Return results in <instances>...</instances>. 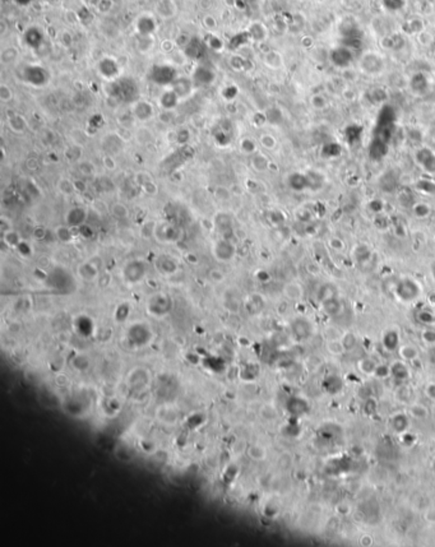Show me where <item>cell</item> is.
<instances>
[{
    "mask_svg": "<svg viewBox=\"0 0 435 547\" xmlns=\"http://www.w3.org/2000/svg\"><path fill=\"white\" fill-rule=\"evenodd\" d=\"M360 71L367 75H379L386 68V61L381 54L375 51H367L362 54L359 61Z\"/></svg>",
    "mask_w": 435,
    "mask_h": 547,
    "instance_id": "cell-1",
    "label": "cell"
},
{
    "mask_svg": "<svg viewBox=\"0 0 435 547\" xmlns=\"http://www.w3.org/2000/svg\"><path fill=\"white\" fill-rule=\"evenodd\" d=\"M145 272H147V267H145V262L138 261V259L130 261L129 263H126L125 265H124V268H122V276H124V280H125L128 284H132V285L139 284V282L145 278Z\"/></svg>",
    "mask_w": 435,
    "mask_h": 547,
    "instance_id": "cell-2",
    "label": "cell"
},
{
    "mask_svg": "<svg viewBox=\"0 0 435 547\" xmlns=\"http://www.w3.org/2000/svg\"><path fill=\"white\" fill-rule=\"evenodd\" d=\"M352 60H354V51L345 45L336 46L329 51V61L336 68H339V69L348 68L352 64Z\"/></svg>",
    "mask_w": 435,
    "mask_h": 547,
    "instance_id": "cell-3",
    "label": "cell"
},
{
    "mask_svg": "<svg viewBox=\"0 0 435 547\" xmlns=\"http://www.w3.org/2000/svg\"><path fill=\"white\" fill-rule=\"evenodd\" d=\"M415 161L424 172L435 175V151L430 147H420L415 152Z\"/></svg>",
    "mask_w": 435,
    "mask_h": 547,
    "instance_id": "cell-4",
    "label": "cell"
},
{
    "mask_svg": "<svg viewBox=\"0 0 435 547\" xmlns=\"http://www.w3.org/2000/svg\"><path fill=\"white\" fill-rule=\"evenodd\" d=\"M212 254L218 262L229 263V262H231L235 258L236 248L235 245L232 244L230 240L221 238V240H217L212 245Z\"/></svg>",
    "mask_w": 435,
    "mask_h": 547,
    "instance_id": "cell-5",
    "label": "cell"
},
{
    "mask_svg": "<svg viewBox=\"0 0 435 547\" xmlns=\"http://www.w3.org/2000/svg\"><path fill=\"white\" fill-rule=\"evenodd\" d=\"M132 116L134 119H137L138 121H149L151 119H153L155 116V107L149 101L147 100H138L134 101L132 103Z\"/></svg>",
    "mask_w": 435,
    "mask_h": 547,
    "instance_id": "cell-6",
    "label": "cell"
},
{
    "mask_svg": "<svg viewBox=\"0 0 435 547\" xmlns=\"http://www.w3.org/2000/svg\"><path fill=\"white\" fill-rule=\"evenodd\" d=\"M183 236V232L176 226L165 223V225L156 226L155 238L161 242H177Z\"/></svg>",
    "mask_w": 435,
    "mask_h": 547,
    "instance_id": "cell-7",
    "label": "cell"
},
{
    "mask_svg": "<svg viewBox=\"0 0 435 547\" xmlns=\"http://www.w3.org/2000/svg\"><path fill=\"white\" fill-rule=\"evenodd\" d=\"M88 218V210L86 207L74 206L69 208L65 213V223L72 229H79L86 223Z\"/></svg>",
    "mask_w": 435,
    "mask_h": 547,
    "instance_id": "cell-8",
    "label": "cell"
},
{
    "mask_svg": "<svg viewBox=\"0 0 435 547\" xmlns=\"http://www.w3.org/2000/svg\"><path fill=\"white\" fill-rule=\"evenodd\" d=\"M176 71L170 65H160L155 67L151 71V79L157 84L171 86V83L176 79Z\"/></svg>",
    "mask_w": 435,
    "mask_h": 547,
    "instance_id": "cell-9",
    "label": "cell"
},
{
    "mask_svg": "<svg viewBox=\"0 0 435 547\" xmlns=\"http://www.w3.org/2000/svg\"><path fill=\"white\" fill-rule=\"evenodd\" d=\"M148 309L152 315L162 316L171 309V301L166 295H155L148 303Z\"/></svg>",
    "mask_w": 435,
    "mask_h": 547,
    "instance_id": "cell-10",
    "label": "cell"
},
{
    "mask_svg": "<svg viewBox=\"0 0 435 547\" xmlns=\"http://www.w3.org/2000/svg\"><path fill=\"white\" fill-rule=\"evenodd\" d=\"M194 81L188 77H176L172 83H171L170 88L175 91V94L180 97V100L187 98L192 95L194 90Z\"/></svg>",
    "mask_w": 435,
    "mask_h": 547,
    "instance_id": "cell-11",
    "label": "cell"
},
{
    "mask_svg": "<svg viewBox=\"0 0 435 547\" xmlns=\"http://www.w3.org/2000/svg\"><path fill=\"white\" fill-rule=\"evenodd\" d=\"M98 71L105 79H115L119 75L120 68L115 60L110 58H105L98 63Z\"/></svg>",
    "mask_w": 435,
    "mask_h": 547,
    "instance_id": "cell-12",
    "label": "cell"
},
{
    "mask_svg": "<svg viewBox=\"0 0 435 547\" xmlns=\"http://www.w3.org/2000/svg\"><path fill=\"white\" fill-rule=\"evenodd\" d=\"M397 295L402 300H406V301L416 299V296L419 295V288H417V285L415 284V281L403 280L397 286Z\"/></svg>",
    "mask_w": 435,
    "mask_h": 547,
    "instance_id": "cell-13",
    "label": "cell"
},
{
    "mask_svg": "<svg viewBox=\"0 0 435 547\" xmlns=\"http://www.w3.org/2000/svg\"><path fill=\"white\" fill-rule=\"evenodd\" d=\"M179 102H180V97L177 96L175 94V91L170 87L168 90H165L161 96L158 97V103L165 111H172L179 105Z\"/></svg>",
    "mask_w": 435,
    "mask_h": 547,
    "instance_id": "cell-14",
    "label": "cell"
},
{
    "mask_svg": "<svg viewBox=\"0 0 435 547\" xmlns=\"http://www.w3.org/2000/svg\"><path fill=\"white\" fill-rule=\"evenodd\" d=\"M410 88L415 95H425L429 90V81L421 71L415 73L410 79Z\"/></svg>",
    "mask_w": 435,
    "mask_h": 547,
    "instance_id": "cell-15",
    "label": "cell"
},
{
    "mask_svg": "<svg viewBox=\"0 0 435 547\" xmlns=\"http://www.w3.org/2000/svg\"><path fill=\"white\" fill-rule=\"evenodd\" d=\"M136 180L137 183L141 185V188H142L143 191H145V194H148V195H156V194L158 193L157 184L153 181L151 175L147 174V172H141V174H138Z\"/></svg>",
    "mask_w": 435,
    "mask_h": 547,
    "instance_id": "cell-16",
    "label": "cell"
},
{
    "mask_svg": "<svg viewBox=\"0 0 435 547\" xmlns=\"http://www.w3.org/2000/svg\"><path fill=\"white\" fill-rule=\"evenodd\" d=\"M289 185L293 191H304L306 189H310L308 175L299 174V172H293L289 176Z\"/></svg>",
    "mask_w": 435,
    "mask_h": 547,
    "instance_id": "cell-17",
    "label": "cell"
},
{
    "mask_svg": "<svg viewBox=\"0 0 435 547\" xmlns=\"http://www.w3.org/2000/svg\"><path fill=\"white\" fill-rule=\"evenodd\" d=\"M263 63H265V65H267L269 69L278 71V69H281V68L284 67V56H282L281 52L276 51V50H269V51L266 52L265 56H263Z\"/></svg>",
    "mask_w": 435,
    "mask_h": 547,
    "instance_id": "cell-18",
    "label": "cell"
},
{
    "mask_svg": "<svg viewBox=\"0 0 435 547\" xmlns=\"http://www.w3.org/2000/svg\"><path fill=\"white\" fill-rule=\"evenodd\" d=\"M156 12L164 20H170L176 13V7L172 0H160L156 4Z\"/></svg>",
    "mask_w": 435,
    "mask_h": 547,
    "instance_id": "cell-19",
    "label": "cell"
},
{
    "mask_svg": "<svg viewBox=\"0 0 435 547\" xmlns=\"http://www.w3.org/2000/svg\"><path fill=\"white\" fill-rule=\"evenodd\" d=\"M248 33L249 37L254 42H263L268 36L267 27L261 22H253L248 27Z\"/></svg>",
    "mask_w": 435,
    "mask_h": 547,
    "instance_id": "cell-20",
    "label": "cell"
},
{
    "mask_svg": "<svg viewBox=\"0 0 435 547\" xmlns=\"http://www.w3.org/2000/svg\"><path fill=\"white\" fill-rule=\"evenodd\" d=\"M8 126L13 133L21 134L27 129V121L20 114H12L10 116H8Z\"/></svg>",
    "mask_w": 435,
    "mask_h": 547,
    "instance_id": "cell-21",
    "label": "cell"
},
{
    "mask_svg": "<svg viewBox=\"0 0 435 547\" xmlns=\"http://www.w3.org/2000/svg\"><path fill=\"white\" fill-rule=\"evenodd\" d=\"M388 143H386L382 139L374 138L370 144V157L374 158L375 161L381 160L382 157L387 155Z\"/></svg>",
    "mask_w": 435,
    "mask_h": 547,
    "instance_id": "cell-22",
    "label": "cell"
},
{
    "mask_svg": "<svg viewBox=\"0 0 435 547\" xmlns=\"http://www.w3.org/2000/svg\"><path fill=\"white\" fill-rule=\"evenodd\" d=\"M215 78H216V75H215V73H213L212 71L202 67V68H198L197 71H195L193 81L194 83L206 84V86H208V84H211L213 81H215Z\"/></svg>",
    "mask_w": 435,
    "mask_h": 547,
    "instance_id": "cell-23",
    "label": "cell"
},
{
    "mask_svg": "<svg viewBox=\"0 0 435 547\" xmlns=\"http://www.w3.org/2000/svg\"><path fill=\"white\" fill-rule=\"evenodd\" d=\"M78 274H79V277H81L82 280L94 281L96 280L97 276H98V269H97L91 262H86V263L81 264V265L78 267Z\"/></svg>",
    "mask_w": 435,
    "mask_h": 547,
    "instance_id": "cell-24",
    "label": "cell"
},
{
    "mask_svg": "<svg viewBox=\"0 0 435 547\" xmlns=\"http://www.w3.org/2000/svg\"><path fill=\"white\" fill-rule=\"evenodd\" d=\"M137 28H138L141 36H152L155 33L156 29L155 20L148 16H143L141 21H138Z\"/></svg>",
    "mask_w": 435,
    "mask_h": 547,
    "instance_id": "cell-25",
    "label": "cell"
},
{
    "mask_svg": "<svg viewBox=\"0 0 435 547\" xmlns=\"http://www.w3.org/2000/svg\"><path fill=\"white\" fill-rule=\"evenodd\" d=\"M157 268L160 269V272L164 274H172L175 273V270L177 269V264L175 263V261L172 258L168 257V255H161L157 259Z\"/></svg>",
    "mask_w": 435,
    "mask_h": 547,
    "instance_id": "cell-26",
    "label": "cell"
},
{
    "mask_svg": "<svg viewBox=\"0 0 435 547\" xmlns=\"http://www.w3.org/2000/svg\"><path fill=\"white\" fill-rule=\"evenodd\" d=\"M110 213H111V216L114 217V218L116 219H128L130 216V211L129 208L124 204V203H120V202H116L114 203L113 206L110 207Z\"/></svg>",
    "mask_w": 435,
    "mask_h": 547,
    "instance_id": "cell-27",
    "label": "cell"
},
{
    "mask_svg": "<svg viewBox=\"0 0 435 547\" xmlns=\"http://www.w3.org/2000/svg\"><path fill=\"white\" fill-rule=\"evenodd\" d=\"M252 167L254 168L257 172H265L266 170L269 168V161L263 153H255L252 157Z\"/></svg>",
    "mask_w": 435,
    "mask_h": 547,
    "instance_id": "cell-28",
    "label": "cell"
},
{
    "mask_svg": "<svg viewBox=\"0 0 435 547\" xmlns=\"http://www.w3.org/2000/svg\"><path fill=\"white\" fill-rule=\"evenodd\" d=\"M55 236H56V238H58L60 242H65V244H67V242H71L72 240H73L72 227L67 225V223H65V225L58 226V227L55 229Z\"/></svg>",
    "mask_w": 435,
    "mask_h": 547,
    "instance_id": "cell-29",
    "label": "cell"
},
{
    "mask_svg": "<svg viewBox=\"0 0 435 547\" xmlns=\"http://www.w3.org/2000/svg\"><path fill=\"white\" fill-rule=\"evenodd\" d=\"M1 235H3L4 244L7 245V246H9V248H18V245L22 242L21 235L13 229L9 230V231L7 232H4V234H1Z\"/></svg>",
    "mask_w": 435,
    "mask_h": 547,
    "instance_id": "cell-30",
    "label": "cell"
},
{
    "mask_svg": "<svg viewBox=\"0 0 435 547\" xmlns=\"http://www.w3.org/2000/svg\"><path fill=\"white\" fill-rule=\"evenodd\" d=\"M411 208H412V214L415 217H417V218H426V217L430 216V213H432V208H430V206H429L428 203H424V202L413 203L412 206H411Z\"/></svg>",
    "mask_w": 435,
    "mask_h": 547,
    "instance_id": "cell-31",
    "label": "cell"
},
{
    "mask_svg": "<svg viewBox=\"0 0 435 547\" xmlns=\"http://www.w3.org/2000/svg\"><path fill=\"white\" fill-rule=\"evenodd\" d=\"M18 55H20V52H18L17 48H14V46H9V48H4L1 54H0L1 64H12L13 61L17 60Z\"/></svg>",
    "mask_w": 435,
    "mask_h": 547,
    "instance_id": "cell-32",
    "label": "cell"
},
{
    "mask_svg": "<svg viewBox=\"0 0 435 547\" xmlns=\"http://www.w3.org/2000/svg\"><path fill=\"white\" fill-rule=\"evenodd\" d=\"M137 48L142 54H148L155 48V40L152 36H141L137 42Z\"/></svg>",
    "mask_w": 435,
    "mask_h": 547,
    "instance_id": "cell-33",
    "label": "cell"
},
{
    "mask_svg": "<svg viewBox=\"0 0 435 547\" xmlns=\"http://www.w3.org/2000/svg\"><path fill=\"white\" fill-rule=\"evenodd\" d=\"M285 295L291 300H297L303 296V288L296 284H289L285 287Z\"/></svg>",
    "mask_w": 435,
    "mask_h": 547,
    "instance_id": "cell-34",
    "label": "cell"
},
{
    "mask_svg": "<svg viewBox=\"0 0 435 547\" xmlns=\"http://www.w3.org/2000/svg\"><path fill=\"white\" fill-rule=\"evenodd\" d=\"M240 149L245 155H255L257 153V143L252 138H244L240 142Z\"/></svg>",
    "mask_w": 435,
    "mask_h": 547,
    "instance_id": "cell-35",
    "label": "cell"
},
{
    "mask_svg": "<svg viewBox=\"0 0 435 547\" xmlns=\"http://www.w3.org/2000/svg\"><path fill=\"white\" fill-rule=\"evenodd\" d=\"M259 143H261V145L263 147V148L268 149V151H272V149L276 148V145H277V139L274 138L272 134L266 133V134L261 135Z\"/></svg>",
    "mask_w": 435,
    "mask_h": 547,
    "instance_id": "cell-36",
    "label": "cell"
},
{
    "mask_svg": "<svg viewBox=\"0 0 435 547\" xmlns=\"http://www.w3.org/2000/svg\"><path fill=\"white\" fill-rule=\"evenodd\" d=\"M310 105L315 110H324L328 106V101H327L326 96H323L320 94H315L310 97Z\"/></svg>",
    "mask_w": 435,
    "mask_h": 547,
    "instance_id": "cell-37",
    "label": "cell"
},
{
    "mask_svg": "<svg viewBox=\"0 0 435 547\" xmlns=\"http://www.w3.org/2000/svg\"><path fill=\"white\" fill-rule=\"evenodd\" d=\"M215 223L221 230H230L232 226L231 217L229 214H226V213H219V214H217L216 219H215Z\"/></svg>",
    "mask_w": 435,
    "mask_h": 547,
    "instance_id": "cell-38",
    "label": "cell"
},
{
    "mask_svg": "<svg viewBox=\"0 0 435 547\" xmlns=\"http://www.w3.org/2000/svg\"><path fill=\"white\" fill-rule=\"evenodd\" d=\"M361 133H362V128H361V126L350 125L347 129H346V138H347V141L354 143L356 142V141H359Z\"/></svg>",
    "mask_w": 435,
    "mask_h": 547,
    "instance_id": "cell-39",
    "label": "cell"
},
{
    "mask_svg": "<svg viewBox=\"0 0 435 547\" xmlns=\"http://www.w3.org/2000/svg\"><path fill=\"white\" fill-rule=\"evenodd\" d=\"M405 31H407V33H417L419 35L421 31H424V24L420 20H411L407 21L406 26H405Z\"/></svg>",
    "mask_w": 435,
    "mask_h": 547,
    "instance_id": "cell-40",
    "label": "cell"
},
{
    "mask_svg": "<svg viewBox=\"0 0 435 547\" xmlns=\"http://www.w3.org/2000/svg\"><path fill=\"white\" fill-rule=\"evenodd\" d=\"M13 90L5 83L0 84V101L4 103H8L13 100Z\"/></svg>",
    "mask_w": 435,
    "mask_h": 547,
    "instance_id": "cell-41",
    "label": "cell"
},
{
    "mask_svg": "<svg viewBox=\"0 0 435 547\" xmlns=\"http://www.w3.org/2000/svg\"><path fill=\"white\" fill-rule=\"evenodd\" d=\"M58 188L60 193L65 194V195H71L75 190V184L69 181L68 179H61L58 183Z\"/></svg>",
    "mask_w": 435,
    "mask_h": 547,
    "instance_id": "cell-42",
    "label": "cell"
},
{
    "mask_svg": "<svg viewBox=\"0 0 435 547\" xmlns=\"http://www.w3.org/2000/svg\"><path fill=\"white\" fill-rule=\"evenodd\" d=\"M383 7L390 12H398L405 7V0H382Z\"/></svg>",
    "mask_w": 435,
    "mask_h": 547,
    "instance_id": "cell-43",
    "label": "cell"
},
{
    "mask_svg": "<svg viewBox=\"0 0 435 547\" xmlns=\"http://www.w3.org/2000/svg\"><path fill=\"white\" fill-rule=\"evenodd\" d=\"M388 41H389L388 48H392V50H401L405 46V37H402V35H400V33H396V35L388 37Z\"/></svg>",
    "mask_w": 435,
    "mask_h": 547,
    "instance_id": "cell-44",
    "label": "cell"
},
{
    "mask_svg": "<svg viewBox=\"0 0 435 547\" xmlns=\"http://www.w3.org/2000/svg\"><path fill=\"white\" fill-rule=\"evenodd\" d=\"M95 171H96V168H95V165L92 164V162L82 161L81 164H79V172H81L82 175H84V176L87 177L94 176Z\"/></svg>",
    "mask_w": 435,
    "mask_h": 547,
    "instance_id": "cell-45",
    "label": "cell"
},
{
    "mask_svg": "<svg viewBox=\"0 0 435 547\" xmlns=\"http://www.w3.org/2000/svg\"><path fill=\"white\" fill-rule=\"evenodd\" d=\"M65 155H67V157H68L71 161H78L82 156L81 147H79L78 144H73L72 147H69V148L67 149Z\"/></svg>",
    "mask_w": 435,
    "mask_h": 547,
    "instance_id": "cell-46",
    "label": "cell"
},
{
    "mask_svg": "<svg viewBox=\"0 0 435 547\" xmlns=\"http://www.w3.org/2000/svg\"><path fill=\"white\" fill-rule=\"evenodd\" d=\"M215 196H216L219 202H227L232 196V193L231 190H229L227 188L218 187L216 189V191H215Z\"/></svg>",
    "mask_w": 435,
    "mask_h": 547,
    "instance_id": "cell-47",
    "label": "cell"
},
{
    "mask_svg": "<svg viewBox=\"0 0 435 547\" xmlns=\"http://www.w3.org/2000/svg\"><path fill=\"white\" fill-rule=\"evenodd\" d=\"M417 189H420L425 194H434L435 183H433V181L430 180H421L419 184H417Z\"/></svg>",
    "mask_w": 435,
    "mask_h": 547,
    "instance_id": "cell-48",
    "label": "cell"
},
{
    "mask_svg": "<svg viewBox=\"0 0 435 547\" xmlns=\"http://www.w3.org/2000/svg\"><path fill=\"white\" fill-rule=\"evenodd\" d=\"M202 24H203V27H206L208 31H213V29L217 28V21L212 14H206V16L203 17V20H202Z\"/></svg>",
    "mask_w": 435,
    "mask_h": 547,
    "instance_id": "cell-49",
    "label": "cell"
},
{
    "mask_svg": "<svg viewBox=\"0 0 435 547\" xmlns=\"http://www.w3.org/2000/svg\"><path fill=\"white\" fill-rule=\"evenodd\" d=\"M96 9L98 10L100 14H107L113 9V1L111 0H101L100 3L97 4Z\"/></svg>",
    "mask_w": 435,
    "mask_h": 547,
    "instance_id": "cell-50",
    "label": "cell"
},
{
    "mask_svg": "<svg viewBox=\"0 0 435 547\" xmlns=\"http://www.w3.org/2000/svg\"><path fill=\"white\" fill-rule=\"evenodd\" d=\"M401 356L403 358H406V360H412L413 357L417 356V352H416L415 347H412V346H403L401 348Z\"/></svg>",
    "mask_w": 435,
    "mask_h": 547,
    "instance_id": "cell-51",
    "label": "cell"
},
{
    "mask_svg": "<svg viewBox=\"0 0 435 547\" xmlns=\"http://www.w3.org/2000/svg\"><path fill=\"white\" fill-rule=\"evenodd\" d=\"M160 48L165 54H172L175 48H176V42H175V40H164V41H161Z\"/></svg>",
    "mask_w": 435,
    "mask_h": 547,
    "instance_id": "cell-52",
    "label": "cell"
},
{
    "mask_svg": "<svg viewBox=\"0 0 435 547\" xmlns=\"http://www.w3.org/2000/svg\"><path fill=\"white\" fill-rule=\"evenodd\" d=\"M102 164H103V167L106 168L107 171H114L116 168V162L115 160H114L113 155L103 156Z\"/></svg>",
    "mask_w": 435,
    "mask_h": 547,
    "instance_id": "cell-53",
    "label": "cell"
},
{
    "mask_svg": "<svg viewBox=\"0 0 435 547\" xmlns=\"http://www.w3.org/2000/svg\"><path fill=\"white\" fill-rule=\"evenodd\" d=\"M329 245H331V248L336 251H342L343 249H345V244H343V241L338 238H329Z\"/></svg>",
    "mask_w": 435,
    "mask_h": 547,
    "instance_id": "cell-54",
    "label": "cell"
},
{
    "mask_svg": "<svg viewBox=\"0 0 435 547\" xmlns=\"http://www.w3.org/2000/svg\"><path fill=\"white\" fill-rule=\"evenodd\" d=\"M422 338H424L425 341L430 342V343L435 342V329L434 328H426L425 332L422 333Z\"/></svg>",
    "mask_w": 435,
    "mask_h": 547,
    "instance_id": "cell-55",
    "label": "cell"
},
{
    "mask_svg": "<svg viewBox=\"0 0 435 547\" xmlns=\"http://www.w3.org/2000/svg\"><path fill=\"white\" fill-rule=\"evenodd\" d=\"M9 230H12V223H10L9 219L1 216V218H0V231H1V234H4Z\"/></svg>",
    "mask_w": 435,
    "mask_h": 547,
    "instance_id": "cell-56",
    "label": "cell"
},
{
    "mask_svg": "<svg viewBox=\"0 0 435 547\" xmlns=\"http://www.w3.org/2000/svg\"><path fill=\"white\" fill-rule=\"evenodd\" d=\"M210 277H211V280H213L215 282H221V281L223 280V277H225V276L221 273V270L216 269V270H212V272H211Z\"/></svg>",
    "mask_w": 435,
    "mask_h": 547,
    "instance_id": "cell-57",
    "label": "cell"
},
{
    "mask_svg": "<svg viewBox=\"0 0 435 547\" xmlns=\"http://www.w3.org/2000/svg\"><path fill=\"white\" fill-rule=\"evenodd\" d=\"M61 42H63V44H64V42H67V44H68V46H71L72 45V36L69 35L68 32H64L63 35L60 36V44H61Z\"/></svg>",
    "mask_w": 435,
    "mask_h": 547,
    "instance_id": "cell-58",
    "label": "cell"
},
{
    "mask_svg": "<svg viewBox=\"0 0 435 547\" xmlns=\"http://www.w3.org/2000/svg\"><path fill=\"white\" fill-rule=\"evenodd\" d=\"M0 27H1V29H0V32H1V35H5V32H7V26H5V21H1V22H0Z\"/></svg>",
    "mask_w": 435,
    "mask_h": 547,
    "instance_id": "cell-59",
    "label": "cell"
}]
</instances>
